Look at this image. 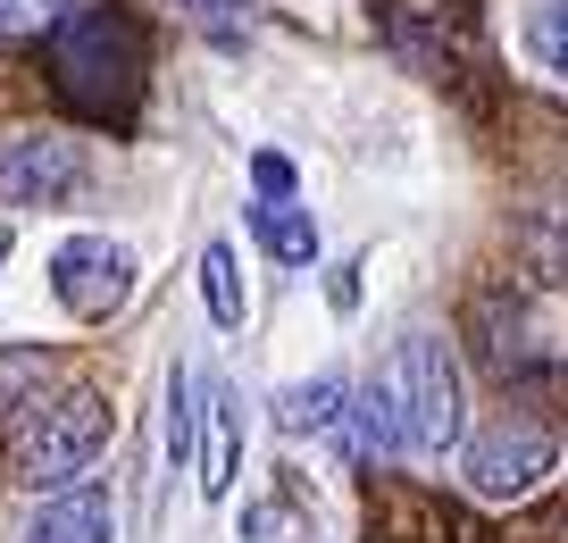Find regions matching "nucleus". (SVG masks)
Returning a JSON list of instances; mask_svg holds the SVG:
<instances>
[{
    "instance_id": "16",
    "label": "nucleus",
    "mask_w": 568,
    "mask_h": 543,
    "mask_svg": "<svg viewBox=\"0 0 568 543\" xmlns=\"http://www.w3.org/2000/svg\"><path fill=\"white\" fill-rule=\"evenodd\" d=\"M251 184H260V201H293V159L284 151H251Z\"/></svg>"
},
{
    "instance_id": "11",
    "label": "nucleus",
    "mask_w": 568,
    "mask_h": 543,
    "mask_svg": "<svg viewBox=\"0 0 568 543\" xmlns=\"http://www.w3.org/2000/svg\"><path fill=\"white\" fill-rule=\"evenodd\" d=\"M201 301H210V318H217V326H243V276H234V251L226 243H210V251H201Z\"/></svg>"
},
{
    "instance_id": "10",
    "label": "nucleus",
    "mask_w": 568,
    "mask_h": 543,
    "mask_svg": "<svg viewBox=\"0 0 568 543\" xmlns=\"http://www.w3.org/2000/svg\"><path fill=\"white\" fill-rule=\"evenodd\" d=\"M251 234H260L284 268H310V260H318V227H310L293 201H260V210H251Z\"/></svg>"
},
{
    "instance_id": "12",
    "label": "nucleus",
    "mask_w": 568,
    "mask_h": 543,
    "mask_svg": "<svg viewBox=\"0 0 568 543\" xmlns=\"http://www.w3.org/2000/svg\"><path fill=\"white\" fill-rule=\"evenodd\" d=\"M527 59L568 84V0H544V9L527 18Z\"/></svg>"
},
{
    "instance_id": "1",
    "label": "nucleus",
    "mask_w": 568,
    "mask_h": 543,
    "mask_svg": "<svg viewBox=\"0 0 568 543\" xmlns=\"http://www.w3.org/2000/svg\"><path fill=\"white\" fill-rule=\"evenodd\" d=\"M51 84L84 125L125 134L142 109V34L118 9H75V26L51 34Z\"/></svg>"
},
{
    "instance_id": "3",
    "label": "nucleus",
    "mask_w": 568,
    "mask_h": 543,
    "mask_svg": "<svg viewBox=\"0 0 568 543\" xmlns=\"http://www.w3.org/2000/svg\"><path fill=\"white\" fill-rule=\"evenodd\" d=\"M109 443V402L92 385H51L9 435V485H68Z\"/></svg>"
},
{
    "instance_id": "13",
    "label": "nucleus",
    "mask_w": 568,
    "mask_h": 543,
    "mask_svg": "<svg viewBox=\"0 0 568 543\" xmlns=\"http://www.w3.org/2000/svg\"><path fill=\"white\" fill-rule=\"evenodd\" d=\"M59 385V360L42 351H18V360H0V410H34V393Z\"/></svg>"
},
{
    "instance_id": "17",
    "label": "nucleus",
    "mask_w": 568,
    "mask_h": 543,
    "mask_svg": "<svg viewBox=\"0 0 568 543\" xmlns=\"http://www.w3.org/2000/svg\"><path fill=\"white\" fill-rule=\"evenodd\" d=\"M176 9H193V18H217V26H226V18H243V9H260V0H176Z\"/></svg>"
},
{
    "instance_id": "4",
    "label": "nucleus",
    "mask_w": 568,
    "mask_h": 543,
    "mask_svg": "<svg viewBox=\"0 0 568 543\" xmlns=\"http://www.w3.org/2000/svg\"><path fill=\"white\" fill-rule=\"evenodd\" d=\"M84 193V151L68 134H9L0 142V201L9 210H59Z\"/></svg>"
},
{
    "instance_id": "9",
    "label": "nucleus",
    "mask_w": 568,
    "mask_h": 543,
    "mask_svg": "<svg viewBox=\"0 0 568 543\" xmlns=\"http://www.w3.org/2000/svg\"><path fill=\"white\" fill-rule=\"evenodd\" d=\"M343 402H352V385L326 369V376H310V385H293V393L276 402V426H284V435H326Z\"/></svg>"
},
{
    "instance_id": "6",
    "label": "nucleus",
    "mask_w": 568,
    "mask_h": 543,
    "mask_svg": "<svg viewBox=\"0 0 568 543\" xmlns=\"http://www.w3.org/2000/svg\"><path fill=\"white\" fill-rule=\"evenodd\" d=\"M551 460H560L551 426H485V435L468 443L460 469H468V493H485V502H518L535 476H551Z\"/></svg>"
},
{
    "instance_id": "15",
    "label": "nucleus",
    "mask_w": 568,
    "mask_h": 543,
    "mask_svg": "<svg viewBox=\"0 0 568 543\" xmlns=\"http://www.w3.org/2000/svg\"><path fill=\"white\" fill-rule=\"evenodd\" d=\"M59 0H0V42H26V34H51Z\"/></svg>"
},
{
    "instance_id": "2",
    "label": "nucleus",
    "mask_w": 568,
    "mask_h": 543,
    "mask_svg": "<svg viewBox=\"0 0 568 543\" xmlns=\"http://www.w3.org/2000/svg\"><path fill=\"white\" fill-rule=\"evenodd\" d=\"M368 385L385 393L402 452H452L460 443V369H452V351L435 334H402Z\"/></svg>"
},
{
    "instance_id": "5",
    "label": "nucleus",
    "mask_w": 568,
    "mask_h": 543,
    "mask_svg": "<svg viewBox=\"0 0 568 543\" xmlns=\"http://www.w3.org/2000/svg\"><path fill=\"white\" fill-rule=\"evenodd\" d=\"M51 293L68 301L75 318H118L125 301H134V251L109 243V234H75L51 260Z\"/></svg>"
},
{
    "instance_id": "14",
    "label": "nucleus",
    "mask_w": 568,
    "mask_h": 543,
    "mask_svg": "<svg viewBox=\"0 0 568 543\" xmlns=\"http://www.w3.org/2000/svg\"><path fill=\"white\" fill-rule=\"evenodd\" d=\"M193 452V376H168V460H184Z\"/></svg>"
},
{
    "instance_id": "18",
    "label": "nucleus",
    "mask_w": 568,
    "mask_h": 543,
    "mask_svg": "<svg viewBox=\"0 0 568 543\" xmlns=\"http://www.w3.org/2000/svg\"><path fill=\"white\" fill-rule=\"evenodd\" d=\"M326 301H335V310H343V318H352V310H359V276H352V268H335V276H326Z\"/></svg>"
},
{
    "instance_id": "8",
    "label": "nucleus",
    "mask_w": 568,
    "mask_h": 543,
    "mask_svg": "<svg viewBox=\"0 0 568 543\" xmlns=\"http://www.w3.org/2000/svg\"><path fill=\"white\" fill-rule=\"evenodd\" d=\"M26 543H109V493L101 485H68L34 510Z\"/></svg>"
},
{
    "instance_id": "7",
    "label": "nucleus",
    "mask_w": 568,
    "mask_h": 543,
    "mask_svg": "<svg viewBox=\"0 0 568 543\" xmlns=\"http://www.w3.org/2000/svg\"><path fill=\"white\" fill-rule=\"evenodd\" d=\"M193 452H201V493H226L234 485V460H243V410H234V385L226 376H210V385H201V426H193Z\"/></svg>"
},
{
    "instance_id": "19",
    "label": "nucleus",
    "mask_w": 568,
    "mask_h": 543,
    "mask_svg": "<svg viewBox=\"0 0 568 543\" xmlns=\"http://www.w3.org/2000/svg\"><path fill=\"white\" fill-rule=\"evenodd\" d=\"M0 268H9V227H0Z\"/></svg>"
}]
</instances>
